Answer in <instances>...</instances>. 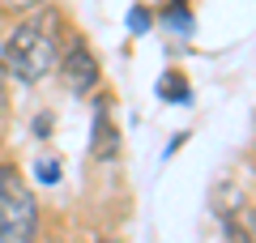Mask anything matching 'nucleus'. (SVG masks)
I'll use <instances>...</instances> for the list:
<instances>
[{"instance_id": "13", "label": "nucleus", "mask_w": 256, "mask_h": 243, "mask_svg": "<svg viewBox=\"0 0 256 243\" xmlns=\"http://www.w3.org/2000/svg\"><path fill=\"white\" fill-rule=\"evenodd\" d=\"M94 243H111V239H94Z\"/></svg>"}, {"instance_id": "3", "label": "nucleus", "mask_w": 256, "mask_h": 243, "mask_svg": "<svg viewBox=\"0 0 256 243\" xmlns=\"http://www.w3.org/2000/svg\"><path fill=\"white\" fill-rule=\"evenodd\" d=\"M56 77H60V86L73 94V98H90V94H98V86H102L98 56L90 52V43H86L73 26H64L60 56H56Z\"/></svg>"}, {"instance_id": "9", "label": "nucleus", "mask_w": 256, "mask_h": 243, "mask_svg": "<svg viewBox=\"0 0 256 243\" xmlns=\"http://www.w3.org/2000/svg\"><path fill=\"white\" fill-rule=\"evenodd\" d=\"M52 124H56V120H52V111H38V116H34V136H38V141L47 136V128H52Z\"/></svg>"}, {"instance_id": "1", "label": "nucleus", "mask_w": 256, "mask_h": 243, "mask_svg": "<svg viewBox=\"0 0 256 243\" xmlns=\"http://www.w3.org/2000/svg\"><path fill=\"white\" fill-rule=\"evenodd\" d=\"M68 22L60 18L56 4L18 18L0 43V77L18 81V86H38L56 72V56H60V38Z\"/></svg>"}, {"instance_id": "12", "label": "nucleus", "mask_w": 256, "mask_h": 243, "mask_svg": "<svg viewBox=\"0 0 256 243\" xmlns=\"http://www.w3.org/2000/svg\"><path fill=\"white\" fill-rule=\"evenodd\" d=\"M141 4H150V9H154V4H166V0H141Z\"/></svg>"}, {"instance_id": "8", "label": "nucleus", "mask_w": 256, "mask_h": 243, "mask_svg": "<svg viewBox=\"0 0 256 243\" xmlns=\"http://www.w3.org/2000/svg\"><path fill=\"white\" fill-rule=\"evenodd\" d=\"M154 26V13H150V4H132V9H128V30H132V34H146V30Z\"/></svg>"}, {"instance_id": "5", "label": "nucleus", "mask_w": 256, "mask_h": 243, "mask_svg": "<svg viewBox=\"0 0 256 243\" xmlns=\"http://www.w3.org/2000/svg\"><path fill=\"white\" fill-rule=\"evenodd\" d=\"M158 98L171 102V107H188V102H192V86H188V77H184L180 68H166L162 77H158Z\"/></svg>"}, {"instance_id": "10", "label": "nucleus", "mask_w": 256, "mask_h": 243, "mask_svg": "<svg viewBox=\"0 0 256 243\" xmlns=\"http://www.w3.org/2000/svg\"><path fill=\"white\" fill-rule=\"evenodd\" d=\"M248 239H256V205L248 209Z\"/></svg>"}, {"instance_id": "7", "label": "nucleus", "mask_w": 256, "mask_h": 243, "mask_svg": "<svg viewBox=\"0 0 256 243\" xmlns=\"http://www.w3.org/2000/svg\"><path fill=\"white\" fill-rule=\"evenodd\" d=\"M34 180L38 184H60V158L56 154H38L34 158Z\"/></svg>"}, {"instance_id": "11", "label": "nucleus", "mask_w": 256, "mask_h": 243, "mask_svg": "<svg viewBox=\"0 0 256 243\" xmlns=\"http://www.w3.org/2000/svg\"><path fill=\"white\" fill-rule=\"evenodd\" d=\"M4 98H9V94H4V77H0V120L9 116V102H4Z\"/></svg>"}, {"instance_id": "6", "label": "nucleus", "mask_w": 256, "mask_h": 243, "mask_svg": "<svg viewBox=\"0 0 256 243\" xmlns=\"http://www.w3.org/2000/svg\"><path fill=\"white\" fill-rule=\"evenodd\" d=\"M52 0H0V18L4 22H18V18H30V13L47 9Z\"/></svg>"}, {"instance_id": "4", "label": "nucleus", "mask_w": 256, "mask_h": 243, "mask_svg": "<svg viewBox=\"0 0 256 243\" xmlns=\"http://www.w3.org/2000/svg\"><path fill=\"white\" fill-rule=\"evenodd\" d=\"M90 154H94L98 162L120 158V128L111 124V107H107V98L94 102V141H90Z\"/></svg>"}, {"instance_id": "2", "label": "nucleus", "mask_w": 256, "mask_h": 243, "mask_svg": "<svg viewBox=\"0 0 256 243\" xmlns=\"http://www.w3.org/2000/svg\"><path fill=\"white\" fill-rule=\"evenodd\" d=\"M43 214L26 175L13 162H0V243H34Z\"/></svg>"}]
</instances>
